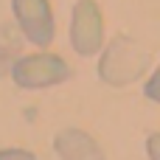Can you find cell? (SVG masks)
Returning a JSON list of instances; mask_svg holds the SVG:
<instances>
[{
	"instance_id": "obj_1",
	"label": "cell",
	"mask_w": 160,
	"mask_h": 160,
	"mask_svg": "<svg viewBox=\"0 0 160 160\" xmlns=\"http://www.w3.org/2000/svg\"><path fill=\"white\" fill-rule=\"evenodd\" d=\"M146 65H149V53L138 42H132L129 37H115L98 62V76H101V82H107L112 87H124V84L141 79Z\"/></svg>"
},
{
	"instance_id": "obj_2",
	"label": "cell",
	"mask_w": 160,
	"mask_h": 160,
	"mask_svg": "<svg viewBox=\"0 0 160 160\" xmlns=\"http://www.w3.org/2000/svg\"><path fill=\"white\" fill-rule=\"evenodd\" d=\"M11 79L22 90H45V87H56V84L68 82L70 79V65L59 53L39 51V53L20 56L11 65Z\"/></svg>"
},
{
	"instance_id": "obj_3",
	"label": "cell",
	"mask_w": 160,
	"mask_h": 160,
	"mask_svg": "<svg viewBox=\"0 0 160 160\" xmlns=\"http://www.w3.org/2000/svg\"><path fill=\"white\" fill-rule=\"evenodd\" d=\"M70 45L79 56H93L104 45V14L96 0H76L70 11Z\"/></svg>"
},
{
	"instance_id": "obj_4",
	"label": "cell",
	"mask_w": 160,
	"mask_h": 160,
	"mask_svg": "<svg viewBox=\"0 0 160 160\" xmlns=\"http://www.w3.org/2000/svg\"><path fill=\"white\" fill-rule=\"evenodd\" d=\"M11 11L28 42H34L37 48H48L53 42L56 22L51 0H11Z\"/></svg>"
},
{
	"instance_id": "obj_5",
	"label": "cell",
	"mask_w": 160,
	"mask_h": 160,
	"mask_svg": "<svg viewBox=\"0 0 160 160\" xmlns=\"http://www.w3.org/2000/svg\"><path fill=\"white\" fill-rule=\"evenodd\" d=\"M53 149L59 160H104V152L98 149L96 138H90L87 132L70 127V129H62L56 138H53Z\"/></svg>"
},
{
	"instance_id": "obj_6",
	"label": "cell",
	"mask_w": 160,
	"mask_h": 160,
	"mask_svg": "<svg viewBox=\"0 0 160 160\" xmlns=\"http://www.w3.org/2000/svg\"><path fill=\"white\" fill-rule=\"evenodd\" d=\"M143 96L149 98V101H155V104H160V65L152 70V76L143 82Z\"/></svg>"
},
{
	"instance_id": "obj_7",
	"label": "cell",
	"mask_w": 160,
	"mask_h": 160,
	"mask_svg": "<svg viewBox=\"0 0 160 160\" xmlns=\"http://www.w3.org/2000/svg\"><path fill=\"white\" fill-rule=\"evenodd\" d=\"M0 160H37V155L28 149H0Z\"/></svg>"
},
{
	"instance_id": "obj_8",
	"label": "cell",
	"mask_w": 160,
	"mask_h": 160,
	"mask_svg": "<svg viewBox=\"0 0 160 160\" xmlns=\"http://www.w3.org/2000/svg\"><path fill=\"white\" fill-rule=\"evenodd\" d=\"M146 155L149 160H160V132H152L146 138Z\"/></svg>"
}]
</instances>
